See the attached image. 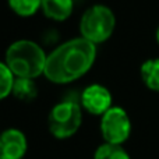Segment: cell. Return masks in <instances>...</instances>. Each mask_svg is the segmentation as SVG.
Listing matches in <instances>:
<instances>
[{
    "label": "cell",
    "mask_w": 159,
    "mask_h": 159,
    "mask_svg": "<svg viewBox=\"0 0 159 159\" xmlns=\"http://www.w3.org/2000/svg\"><path fill=\"white\" fill-rule=\"evenodd\" d=\"M96 59V45L73 38L59 45L48 55L43 75L55 84H69L89 71Z\"/></svg>",
    "instance_id": "obj_1"
},
{
    "label": "cell",
    "mask_w": 159,
    "mask_h": 159,
    "mask_svg": "<svg viewBox=\"0 0 159 159\" xmlns=\"http://www.w3.org/2000/svg\"><path fill=\"white\" fill-rule=\"evenodd\" d=\"M48 55L31 39L16 41L6 50L4 63L16 78L35 80L45 73Z\"/></svg>",
    "instance_id": "obj_2"
},
{
    "label": "cell",
    "mask_w": 159,
    "mask_h": 159,
    "mask_svg": "<svg viewBox=\"0 0 159 159\" xmlns=\"http://www.w3.org/2000/svg\"><path fill=\"white\" fill-rule=\"evenodd\" d=\"M116 27L113 11L105 4H93L84 11L80 20L81 36L93 45L102 43L112 36Z\"/></svg>",
    "instance_id": "obj_3"
},
{
    "label": "cell",
    "mask_w": 159,
    "mask_h": 159,
    "mask_svg": "<svg viewBox=\"0 0 159 159\" xmlns=\"http://www.w3.org/2000/svg\"><path fill=\"white\" fill-rule=\"evenodd\" d=\"M81 105L71 99L56 103L48 116V127L50 134L57 140H66L75 134L82 123Z\"/></svg>",
    "instance_id": "obj_4"
},
{
    "label": "cell",
    "mask_w": 159,
    "mask_h": 159,
    "mask_svg": "<svg viewBox=\"0 0 159 159\" xmlns=\"http://www.w3.org/2000/svg\"><path fill=\"white\" fill-rule=\"evenodd\" d=\"M101 134L105 143L123 145L131 134V120L120 106H112L101 117Z\"/></svg>",
    "instance_id": "obj_5"
},
{
    "label": "cell",
    "mask_w": 159,
    "mask_h": 159,
    "mask_svg": "<svg viewBox=\"0 0 159 159\" xmlns=\"http://www.w3.org/2000/svg\"><path fill=\"white\" fill-rule=\"evenodd\" d=\"M81 106L88 113L95 116H103L112 105V93L101 84H91L81 93Z\"/></svg>",
    "instance_id": "obj_6"
},
{
    "label": "cell",
    "mask_w": 159,
    "mask_h": 159,
    "mask_svg": "<svg viewBox=\"0 0 159 159\" xmlns=\"http://www.w3.org/2000/svg\"><path fill=\"white\" fill-rule=\"evenodd\" d=\"M28 141L18 129H6L0 133V158L22 159L27 154Z\"/></svg>",
    "instance_id": "obj_7"
},
{
    "label": "cell",
    "mask_w": 159,
    "mask_h": 159,
    "mask_svg": "<svg viewBox=\"0 0 159 159\" xmlns=\"http://www.w3.org/2000/svg\"><path fill=\"white\" fill-rule=\"evenodd\" d=\"M42 11L53 21H64L73 13L74 0H42Z\"/></svg>",
    "instance_id": "obj_8"
},
{
    "label": "cell",
    "mask_w": 159,
    "mask_h": 159,
    "mask_svg": "<svg viewBox=\"0 0 159 159\" xmlns=\"http://www.w3.org/2000/svg\"><path fill=\"white\" fill-rule=\"evenodd\" d=\"M141 80L148 89L159 92V57L148 59L141 64Z\"/></svg>",
    "instance_id": "obj_9"
},
{
    "label": "cell",
    "mask_w": 159,
    "mask_h": 159,
    "mask_svg": "<svg viewBox=\"0 0 159 159\" xmlns=\"http://www.w3.org/2000/svg\"><path fill=\"white\" fill-rule=\"evenodd\" d=\"M11 93L14 95V98L22 102H31L38 95V88L35 81L31 78H16Z\"/></svg>",
    "instance_id": "obj_10"
},
{
    "label": "cell",
    "mask_w": 159,
    "mask_h": 159,
    "mask_svg": "<svg viewBox=\"0 0 159 159\" xmlns=\"http://www.w3.org/2000/svg\"><path fill=\"white\" fill-rule=\"evenodd\" d=\"M93 159H131L129 152L123 148V145H113L103 143L96 148Z\"/></svg>",
    "instance_id": "obj_11"
},
{
    "label": "cell",
    "mask_w": 159,
    "mask_h": 159,
    "mask_svg": "<svg viewBox=\"0 0 159 159\" xmlns=\"http://www.w3.org/2000/svg\"><path fill=\"white\" fill-rule=\"evenodd\" d=\"M10 8L21 17L34 16L42 7V0H7Z\"/></svg>",
    "instance_id": "obj_12"
},
{
    "label": "cell",
    "mask_w": 159,
    "mask_h": 159,
    "mask_svg": "<svg viewBox=\"0 0 159 159\" xmlns=\"http://www.w3.org/2000/svg\"><path fill=\"white\" fill-rule=\"evenodd\" d=\"M14 80L16 77L7 67V64L4 61H0V101L7 98L13 92Z\"/></svg>",
    "instance_id": "obj_13"
},
{
    "label": "cell",
    "mask_w": 159,
    "mask_h": 159,
    "mask_svg": "<svg viewBox=\"0 0 159 159\" xmlns=\"http://www.w3.org/2000/svg\"><path fill=\"white\" fill-rule=\"evenodd\" d=\"M155 38H157V42H158V45H159V27H158V30H157V34H155Z\"/></svg>",
    "instance_id": "obj_14"
},
{
    "label": "cell",
    "mask_w": 159,
    "mask_h": 159,
    "mask_svg": "<svg viewBox=\"0 0 159 159\" xmlns=\"http://www.w3.org/2000/svg\"><path fill=\"white\" fill-rule=\"evenodd\" d=\"M0 159H2V158H0Z\"/></svg>",
    "instance_id": "obj_15"
}]
</instances>
